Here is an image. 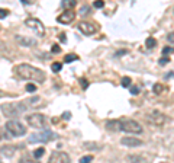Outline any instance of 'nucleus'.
Segmentation results:
<instances>
[{"label": "nucleus", "instance_id": "obj_1", "mask_svg": "<svg viewBox=\"0 0 174 163\" xmlns=\"http://www.w3.org/2000/svg\"><path fill=\"white\" fill-rule=\"evenodd\" d=\"M15 72L20 79H25V80H34L36 83H42L47 77L45 72H42L41 69L34 67L31 64H19L15 67Z\"/></svg>", "mask_w": 174, "mask_h": 163}, {"label": "nucleus", "instance_id": "obj_2", "mask_svg": "<svg viewBox=\"0 0 174 163\" xmlns=\"http://www.w3.org/2000/svg\"><path fill=\"white\" fill-rule=\"evenodd\" d=\"M28 106H29L28 102H10V104H3L0 109L7 118H15L22 115Z\"/></svg>", "mask_w": 174, "mask_h": 163}, {"label": "nucleus", "instance_id": "obj_3", "mask_svg": "<svg viewBox=\"0 0 174 163\" xmlns=\"http://www.w3.org/2000/svg\"><path fill=\"white\" fill-rule=\"evenodd\" d=\"M55 138H58V134H55L51 130H42L39 133L31 134L29 138H28V141L29 143H48V141L55 140Z\"/></svg>", "mask_w": 174, "mask_h": 163}, {"label": "nucleus", "instance_id": "obj_4", "mask_svg": "<svg viewBox=\"0 0 174 163\" xmlns=\"http://www.w3.org/2000/svg\"><path fill=\"white\" fill-rule=\"evenodd\" d=\"M121 131L129 133V134H141L144 131L142 125L135 120H129V118H122L121 120Z\"/></svg>", "mask_w": 174, "mask_h": 163}, {"label": "nucleus", "instance_id": "obj_5", "mask_svg": "<svg viewBox=\"0 0 174 163\" xmlns=\"http://www.w3.org/2000/svg\"><path fill=\"white\" fill-rule=\"evenodd\" d=\"M6 130L12 134V135H15V137H22V135H25L26 134V127L22 124V122H19V121H7L6 122Z\"/></svg>", "mask_w": 174, "mask_h": 163}, {"label": "nucleus", "instance_id": "obj_6", "mask_svg": "<svg viewBox=\"0 0 174 163\" xmlns=\"http://www.w3.org/2000/svg\"><path fill=\"white\" fill-rule=\"evenodd\" d=\"M25 25H26L29 29H32L38 36L45 35V26H44V23H42L39 19H35V18L26 19V20H25Z\"/></svg>", "mask_w": 174, "mask_h": 163}, {"label": "nucleus", "instance_id": "obj_7", "mask_svg": "<svg viewBox=\"0 0 174 163\" xmlns=\"http://www.w3.org/2000/svg\"><path fill=\"white\" fill-rule=\"evenodd\" d=\"M145 120H147V122L160 127V125H162L165 122V115L162 112H160V111H152L148 115H145Z\"/></svg>", "mask_w": 174, "mask_h": 163}, {"label": "nucleus", "instance_id": "obj_8", "mask_svg": "<svg viewBox=\"0 0 174 163\" xmlns=\"http://www.w3.org/2000/svg\"><path fill=\"white\" fill-rule=\"evenodd\" d=\"M26 122L34 128H41L45 125L47 120H45V115L42 114H31L26 117Z\"/></svg>", "mask_w": 174, "mask_h": 163}, {"label": "nucleus", "instance_id": "obj_9", "mask_svg": "<svg viewBox=\"0 0 174 163\" xmlns=\"http://www.w3.org/2000/svg\"><path fill=\"white\" fill-rule=\"evenodd\" d=\"M50 162H52V163H70L71 162V159H70V156L67 154V153L57 150V151H54V153L51 154Z\"/></svg>", "mask_w": 174, "mask_h": 163}, {"label": "nucleus", "instance_id": "obj_10", "mask_svg": "<svg viewBox=\"0 0 174 163\" xmlns=\"http://www.w3.org/2000/svg\"><path fill=\"white\" fill-rule=\"evenodd\" d=\"M74 19H75V12H74L73 9H68V10H64V13H61V15L57 18V20H58L60 23H63V25H68Z\"/></svg>", "mask_w": 174, "mask_h": 163}, {"label": "nucleus", "instance_id": "obj_11", "mask_svg": "<svg viewBox=\"0 0 174 163\" xmlns=\"http://www.w3.org/2000/svg\"><path fill=\"white\" fill-rule=\"evenodd\" d=\"M78 29H80L84 35H93V34L97 31V28H96L91 22H86V20L78 22Z\"/></svg>", "mask_w": 174, "mask_h": 163}, {"label": "nucleus", "instance_id": "obj_12", "mask_svg": "<svg viewBox=\"0 0 174 163\" xmlns=\"http://www.w3.org/2000/svg\"><path fill=\"white\" fill-rule=\"evenodd\" d=\"M121 143L126 147H138V146H142V140L135 138V137H123Z\"/></svg>", "mask_w": 174, "mask_h": 163}, {"label": "nucleus", "instance_id": "obj_13", "mask_svg": "<svg viewBox=\"0 0 174 163\" xmlns=\"http://www.w3.org/2000/svg\"><path fill=\"white\" fill-rule=\"evenodd\" d=\"M16 41L20 44V45H23V47H34V45H36V39H34V38H29V36L17 35L16 36Z\"/></svg>", "mask_w": 174, "mask_h": 163}, {"label": "nucleus", "instance_id": "obj_14", "mask_svg": "<svg viewBox=\"0 0 174 163\" xmlns=\"http://www.w3.org/2000/svg\"><path fill=\"white\" fill-rule=\"evenodd\" d=\"M106 128L109 131H121V120H112V121H107L106 122Z\"/></svg>", "mask_w": 174, "mask_h": 163}, {"label": "nucleus", "instance_id": "obj_15", "mask_svg": "<svg viewBox=\"0 0 174 163\" xmlns=\"http://www.w3.org/2000/svg\"><path fill=\"white\" fill-rule=\"evenodd\" d=\"M15 150H16L15 146H3L0 149V153L6 157H12V156H15Z\"/></svg>", "mask_w": 174, "mask_h": 163}, {"label": "nucleus", "instance_id": "obj_16", "mask_svg": "<svg viewBox=\"0 0 174 163\" xmlns=\"http://www.w3.org/2000/svg\"><path fill=\"white\" fill-rule=\"evenodd\" d=\"M75 4H77V0H63V7H64L65 10L74 9Z\"/></svg>", "mask_w": 174, "mask_h": 163}, {"label": "nucleus", "instance_id": "obj_17", "mask_svg": "<svg viewBox=\"0 0 174 163\" xmlns=\"http://www.w3.org/2000/svg\"><path fill=\"white\" fill-rule=\"evenodd\" d=\"M145 45H147V48H154L157 45V39L155 38H152V36H150V38H147V41H145Z\"/></svg>", "mask_w": 174, "mask_h": 163}, {"label": "nucleus", "instance_id": "obj_18", "mask_svg": "<svg viewBox=\"0 0 174 163\" xmlns=\"http://www.w3.org/2000/svg\"><path fill=\"white\" fill-rule=\"evenodd\" d=\"M152 91H154V93H155V95H161L162 92L165 91V88H164L161 83H155V85L152 86Z\"/></svg>", "mask_w": 174, "mask_h": 163}, {"label": "nucleus", "instance_id": "obj_19", "mask_svg": "<svg viewBox=\"0 0 174 163\" xmlns=\"http://www.w3.org/2000/svg\"><path fill=\"white\" fill-rule=\"evenodd\" d=\"M44 153H45V149L44 147H39V149H36L34 151V157L35 159H41L44 156Z\"/></svg>", "mask_w": 174, "mask_h": 163}, {"label": "nucleus", "instance_id": "obj_20", "mask_svg": "<svg viewBox=\"0 0 174 163\" xmlns=\"http://www.w3.org/2000/svg\"><path fill=\"white\" fill-rule=\"evenodd\" d=\"M75 60H78V57L75 54H67L64 57V63H71V61H75Z\"/></svg>", "mask_w": 174, "mask_h": 163}, {"label": "nucleus", "instance_id": "obj_21", "mask_svg": "<svg viewBox=\"0 0 174 163\" xmlns=\"http://www.w3.org/2000/svg\"><path fill=\"white\" fill-rule=\"evenodd\" d=\"M121 85H122V88H129V86H131V79H129L128 76H125V77H122V80H121Z\"/></svg>", "mask_w": 174, "mask_h": 163}, {"label": "nucleus", "instance_id": "obj_22", "mask_svg": "<svg viewBox=\"0 0 174 163\" xmlns=\"http://www.w3.org/2000/svg\"><path fill=\"white\" fill-rule=\"evenodd\" d=\"M126 160H134V162H145L142 156H128Z\"/></svg>", "mask_w": 174, "mask_h": 163}, {"label": "nucleus", "instance_id": "obj_23", "mask_svg": "<svg viewBox=\"0 0 174 163\" xmlns=\"http://www.w3.org/2000/svg\"><path fill=\"white\" fill-rule=\"evenodd\" d=\"M61 67H63L61 63H52V66H51V69H52V72L54 73H58L60 70H61Z\"/></svg>", "mask_w": 174, "mask_h": 163}, {"label": "nucleus", "instance_id": "obj_24", "mask_svg": "<svg viewBox=\"0 0 174 163\" xmlns=\"http://www.w3.org/2000/svg\"><path fill=\"white\" fill-rule=\"evenodd\" d=\"M173 53H174L173 47H164V48H162V54L164 55H170V54H173Z\"/></svg>", "mask_w": 174, "mask_h": 163}, {"label": "nucleus", "instance_id": "obj_25", "mask_svg": "<svg viewBox=\"0 0 174 163\" xmlns=\"http://www.w3.org/2000/svg\"><path fill=\"white\" fill-rule=\"evenodd\" d=\"M51 53H54V54H58V53H61V47L60 45H57V44H54L51 48Z\"/></svg>", "mask_w": 174, "mask_h": 163}, {"label": "nucleus", "instance_id": "obj_26", "mask_svg": "<svg viewBox=\"0 0 174 163\" xmlns=\"http://www.w3.org/2000/svg\"><path fill=\"white\" fill-rule=\"evenodd\" d=\"M91 160H93V156L88 154V156H83V157L80 159V163H87V162H91Z\"/></svg>", "mask_w": 174, "mask_h": 163}, {"label": "nucleus", "instance_id": "obj_27", "mask_svg": "<svg viewBox=\"0 0 174 163\" xmlns=\"http://www.w3.org/2000/svg\"><path fill=\"white\" fill-rule=\"evenodd\" d=\"M78 82H80V85H81V88H83V89H87V88H88V82H87L84 77H81Z\"/></svg>", "mask_w": 174, "mask_h": 163}, {"label": "nucleus", "instance_id": "obj_28", "mask_svg": "<svg viewBox=\"0 0 174 163\" xmlns=\"http://www.w3.org/2000/svg\"><path fill=\"white\" fill-rule=\"evenodd\" d=\"M168 61H170V57H167V55H164L162 58H160V61H158V63H160L161 66H164V64H167Z\"/></svg>", "mask_w": 174, "mask_h": 163}, {"label": "nucleus", "instance_id": "obj_29", "mask_svg": "<svg viewBox=\"0 0 174 163\" xmlns=\"http://www.w3.org/2000/svg\"><path fill=\"white\" fill-rule=\"evenodd\" d=\"M93 6H94V7H97V9H99V7H103L104 1H103V0H96V1L93 3Z\"/></svg>", "mask_w": 174, "mask_h": 163}, {"label": "nucleus", "instance_id": "obj_30", "mask_svg": "<svg viewBox=\"0 0 174 163\" xmlns=\"http://www.w3.org/2000/svg\"><path fill=\"white\" fill-rule=\"evenodd\" d=\"M26 91L28 92H35L36 91V86L32 85V83H28V85H26Z\"/></svg>", "mask_w": 174, "mask_h": 163}, {"label": "nucleus", "instance_id": "obj_31", "mask_svg": "<svg viewBox=\"0 0 174 163\" xmlns=\"http://www.w3.org/2000/svg\"><path fill=\"white\" fill-rule=\"evenodd\" d=\"M9 15V10H6V9H0V19L6 18Z\"/></svg>", "mask_w": 174, "mask_h": 163}, {"label": "nucleus", "instance_id": "obj_32", "mask_svg": "<svg viewBox=\"0 0 174 163\" xmlns=\"http://www.w3.org/2000/svg\"><path fill=\"white\" fill-rule=\"evenodd\" d=\"M167 39H168L170 44H174V32H170V34L167 35Z\"/></svg>", "mask_w": 174, "mask_h": 163}, {"label": "nucleus", "instance_id": "obj_33", "mask_svg": "<svg viewBox=\"0 0 174 163\" xmlns=\"http://www.w3.org/2000/svg\"><path fill=\"white\" fill-rule=\"evenodd\" d=\"M88 12H90V7H88V6H83L80 13H81V15H86V13H88Z\"/></svg>", "mask_w": 174, "mask_h": 163}, {"label": "nucleus", "instance_id": "obj_34", "mask_svg": "<svg viewBox=\"0 0 174 163\" xmlns=\"http://www.w3.org/2000/svg\"><path fill=\"white\" fill-rule=\"evenodd\" d=\"M131 93H132V95H138L139 89L137 88V86H132V88H131Z\"/></svg>", "mask_w": 174, "mask_h": 163}, {"label": "nucleus", "instance_id": "obj_35", "mask_svg": "<svg viewBox=\"0 0 174 163\" xmlns=\"http://www.w3.org/2000/svg\"><path fill=\"white\" fill-rule=\"evenodd\" d=\"M126 53H128V51H126V50H122V51H118V53H116V57H119V55H123V54H126Z\"/></svg>", "mask_w": 174, "mask_h": 163}, {"label": "nucleus", "instance_id": "obj_36", "mask_svg": "<svg viewBox=\"0 0 174 163\" xmlns=\"http://www.w3.org/2000/svg\"><path fill=\"white\" fill-rule=\"evenodd\" d=\"M63 118H65V120H70V118H71V114H70V112H65V114H63Z\"/></svg>", "mask_w": 174, "mask_h": 163}, {"label": "nucleus", "instance_id": "obj_37", "mask_svg": "<svg viewBox=\"0 0 174 163\" xmlns=\"http://www.w3.org/2000/svg\"><path fill=\"white\" fill-rule=\"evenodd\" d=\"M60 39H61L63 42H65V41H67V36L64 35V34H61V35H60Z\"/></svg>", "mask_w": 174, "mask_h": 163}, {"label": "nucleus", "instance_id": "obj_38", "mask_svg": "<svg viewBox=\"0 0 174 163\" xmlns=\"http://www.w3.org/2000/svg\"><path fill=\"white\" fill-rule=\"evenodd\" d=\"M22 3H25V4H26V3H31V0H22Z\"/></svg>", "mask_w": 174, "mask_h": 163}, {"label": "nucleus", "instance_id": "obj_39", "mask_svg": "<svg viewBox=\"0 0 174 163\" xmlns=\"http://www.w3.org/2000/svg\"><path fill=\"white\" fill-rule=\"evenodd\" d=\"M1 96H3V92L0 91V98H1Z\"/></svg>", "mask_w": 174, "mask_h": 163}]
</instances>
